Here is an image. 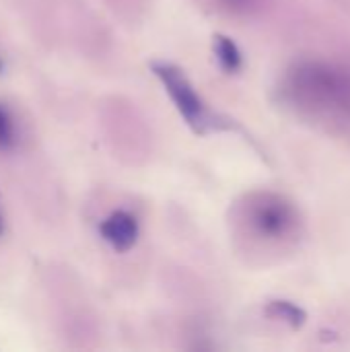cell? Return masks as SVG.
Segmentation results:
<instances>
[{
	"label": "cell",
	"mask_w": 350,
	"mask_h": 352,
	"mask_svg": "<svg viewBox=\"0 0 350 352\" xmlns=\"http://www.w3.org/2000/svg\"><path fill=\"white\" fill-rule=\"evenodd\" d=\"M264 316L272 322L287 326L289 330H301L307 324V314L303 307L287 301V299H272L264 307Z\"/></svg>",
	"instance_id": "obj_5"
},
{
	"label": "cell",
	"mask_w": 350,
	"mask_h": 352,
	"mask_svg": "<svg viewBox=\"0 0 350 352\" xmlns=\"http://www.w3.org/2000/svg\"><path fill=\"white\" fill-rule=\"evenodd\" d=\"M151 72L161 80V85L165 87L167 95L171 97L175 109L179 111V116L184 118V122L188 124V128L194 134L206 136L212 132H223V130L235 128L233 120L212 111L204 103V99L198 95L192 80L179 66H175L171 62H151Z\"/></svg>",
	"instance_id": "obj_2"
},
{
	"label": "cell",
	"mask_w": 350,
	"mask_h": 352,
	"mask_svg": "<svg viewBox=\"0 0 350 352\" xmlns=\"http://www.w3.org/2000/svg\"><path fill=\"white\" fill-rule=\"evenodd\" d=\"M219 2L233 12H248L256 4V0H219Z\"/></svg>",
	"instance_id": "obj_8"
},
{
	"label": "cell",
	"mask_w": 350,
	"mask_h": 352,
	"mask_svg": "<svg viewBox=\"0 0 350 352\" xmlns=\"http://www.w3.org/2000/svg\"><path fill=\"white\" fill-rule=\"evenodd\" d=\"M99 235L105 243H109L116 252L124 254L130 252L140 235V227L134 214L126 210H116L109 217H105L99 225Z\"/></svg>",
	"instance_id": "obj_4"
},
{
	"label": "cell",
	"mask_w": 350,
	"mask_h": 352,
	"mask_svg": "<svg viewBox=\"0 0 350 352\" xmlns=\"http://www.w3.org/2000/svg\"><path fill=\"white\" fill-rule=\"evenodd\" d=\"M17 144V126L10 109L0 103V151H12Z\"/></svg>",
	"instance_id": "obj_7"
},
{
	"label": "cell",
	"mask_w": 350,
	"mask_h": 352,
	"mask_svg": "<svg viewBox=\"0 0 350 352\" xmlns=\"http://www.w3.org/2000/svg\"><path fill=\"white\" fill-rule=\"evenodd\" d=\"M241 221L252 237L264 243H285L297 237L301 217L295 204L276 192H254L241 204Z\"/></svg>",
	"instance_id": "obj_3"
},
{
	"label": "cell",
	"mask_w": 350,
	"mask_h": 352,
	"mask_svg": "<svg viewBox=\"0 0 350 352\" xmlns=\"http://www.w3.org/2000/svg\"><path fill=\"white\" fill-rule=\"evenodd\" d=\"M285 93L295 107L309 116L350 120V74L342 68L303 62L289 74Z\"/></svg>",
	"instance_id": "obj_1"
},
{
	"label": "cell",
	"mask_w": 350,
	"mask_h": 352,
	"mask_svg": "<svg viewBox=\"0 0 350 352\" xmlns=\"http://www.w3.org/2000/svg\"><path fill=\"white\" fill-rule=\"evenodd\" d=\"M2 233H4V217L0 212V237H2Z\"/></svg>",
	"instance_id": "obj_9"
},
{
	"label": "cell",
	"mask_w": 350,
	"mask_h": 352,
	"mask_svg": "<svg viewBox=\"0 0 350 352\" xmlns=\"http://www.w3.org/2000/svg\"><path fill=\"white\" fill-rule=\"evenodd\" d=\"M212 50H215L219 66L227 74H237L243 68V54H241L239 45L229 35L217 33L212 37Z\"/></svg>",
	"instance_id": "obj_6"
},
{
	"label": "cell",
	"mask_w": 350,
	"mask_h": 352,
	"mask_svg": "<svg viewBox=\"0 0 350 352\" xmlns=\"http://www.w3.org/2000/svg\"><path fill=\"white\" fill-rule=\"evenodd\" d=\"M4 72V60H2V56H0V74Z\"/></svg>",
	"instance_id": "obj_10"
}]
</instances>
